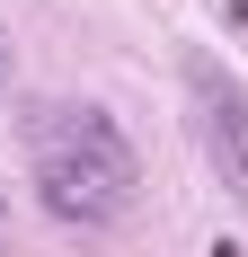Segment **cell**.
I'll use <instances>...</instances> for the list:
<instances>
[{"label":"cell","instance_id":"3","mask_svg":"<svg viewBox=\"0 0 248 257\" xmlns=\"http://www.w3.org/2000/svg\"><path fill=\"white\" fill-rule=\"evenodd\" d=\"M0 89H9V36H0Z\"/></svg>","mask_w":248,"mask_h":257},{"label":"cell","instance_id":"1","mask_svg":"<svg viewBox=\"0 0 248 257\" xmlns=\"http://www.w3.org/2000/svg\"><path fill=\"white\" fill-rule=\"evenodd\" d=\"M27 160H36V195H45L53 222H71V231H106L124 204H133V142L106 106L71 98V106H36L27 115Z\"/></svg>","mask_w":248,"mask_h":257},{"label":"cell","instance_id":"2","mask_svg":"<svg viewBox=\"0 0 248 257\" xmlns=\"http://www.w3.org/2000/svg\"><path fill=\"white\" fill-rule=\"evenodd\" d=\"M186 106H195V133H204V160L213 178L239 195L248 213V89L213 62V53H186Z\"/></svg>","mask_w":248,"mask_h":257}]
</instances>
